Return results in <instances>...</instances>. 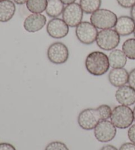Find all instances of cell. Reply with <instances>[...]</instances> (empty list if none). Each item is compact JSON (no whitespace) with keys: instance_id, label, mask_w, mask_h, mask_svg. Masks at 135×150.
<instances>
[{"instance_id":"cell-20","label":"cell","mask_w":135,"mask_h":150,"mask_svg":"<svg viewBox=\"0 0 135 150\" xmlns=\"http://www.w3.org/2000/svg\"><path fill=\"white\" fill-rule=\"evenodd\" d=\"M122 50L128 59L135 60V38L125 40L122 45Z\"/></svg>"},{"instance_id":"cell-8","label":"cell","mask_w":135,"mask_h":150,"mask_svg":"<svg viewBox=\"0 0 135 150\" xmlns=\"http://www.w3.org/2000/svg\"><path fill=\"white\" fill-rule=\"evenodd\" d=\"M94 136L102 143H107L113 140L117 134V128L109 120H102L94 129Z\"/></svg>"},{"instance_id":"cell-33","label":"cell","mask_w":135,"mask_h":150,"mask_svg":"<svg viewBox=\"0 0 135 150\" xmlns=\"http://www.w3.org/2000/svg\"><path fill=\"white\" fill-rule=\"evenodd\" d=\"M133 34H134V38H135V29H134V33H133Z\"/></svg>"},{"instance_id":"cell-26","label":"cell","mask_w":135,"mask_h":150,"mask_svg":"<svg viewBox=\"0 0 135 150\" xmlns=\"http://www.w3.org/2000/svg\"><path fill=\"white\" fill-rule=\"evenodd\" d=\"M119 150H135V144L126 142L122 144Z\"/></svg>"},{"instance_id":"cell-6","label":"cell","mask_w":135,"mask_h":150,"mask_svg":"<svg viewBox=\"0 0 135 150\" xmlns=\"http://www.w3.org/2000/svg\"><path fill=\"white\" fill-rule=\"evenodd\" d=\"M47 57L51 63L55 65L65 63L69 59V51L67 45L60 42L51 44L47 51Z\"/></svg>"},{"instance_id":"cell-10","label":"cell","mask_w":135,"mask_h":150,"mask_svg":"<svg viewBox=\"0 0 135 150\" xmlns=\"http://www.w3.org/2000/svg\"><path fill=\"white\" fill-rule=\"evenodd\" d=\"M46 31L53 38L61 39L69 34V26L61 18H53L47 24Z\"/></svg>"},{"instance_id":"cell-7","label":"cell","mask_w":135,"mask_h":150,"mask_svg":"<svg viewBox=\"0 0 135 150\" xmlns=\"http://www.w3.org/2000/svg\"><path fill=\"white\" fill-rule=\"evenodd\" d=\"M75 34L80 43L85 45H90L96 42L98 31L91 23L82 21L76 27Z\"/></svg>"},{"instance_id":"cell-13","label":"cell","mask_w":135,"mask_h":150,"mask_svg":"<svg viewBox=\"0 0 135 150\" xmlns=\"http://www.w3.org/2000/svg\"><path fill=\"white\" fill-rule=\"evenodd\" d=\"M114 28L120 36H127L134 33L135 21L129 16H121L118 17Z\"/></svg>"},{"instance_id":"cell-11","label":"cell","mask_w":135,"mask_h":150,"mask_svg":"<svg viewBox=\"0 0 135 150\" xmlns=\"http://www.w3.org/2000/svg\"><path fill=\"white\" fill-rule=\"evenodd\" d=\"M47 20L45 16L41 13H32L27 17L23 23L25 30L29 33H35L44 27Z\"/></svg>"},{"instance_id":"cell-24","label":"cell","mask_w":135,"mask_h":150,"mask_svg":"<svg viewBox=\"0 0 135 150\" xmlns=\"http://www.w3.org/2000/svg\"><path fill=\"white\" fill-rule=\"evenodd\" d=\"M128 138L132 143L135 144V124L132 125L129 128L127 132Z\"/></svg>"},{"instance_id":"cell-12","label":"cell","mask_w":135,"mask_h":150,"mask_svg":"<svg viewBox=\"0 0 135 150\" xmlns=\"http://www.w3.org/2000/svg\"><path fill=\"white\" fill-rule=\"evenodd\" d=\"M115 99L120 105H133L135 103V90L127 85L118 88L115 92Z\"/></svg>"},{"instance_id":"cell-18","label":"cell","mask_w":135,"mask_h":150,"mask_svg":"<svg viewBox=\"0 0 135 150\" xmlns=\"http://www.w3.org/2000/svg\"><path fill=\"white\" fill-rule=\"evenodd\" d=\"M79 4L86 14H92L100 9L102 0H80Z\"/></svg>"},{"instance_id":"cell-25","label":"cell","mask_w":135,"mask_h":150,"mask_svg":"<svg viewBox=\"0 0 135 150\" xmlns=\"http://www.w3.org/2000/svg\"><path fill=\"white\" fill-rule=\"evenodd\" d=\"M129 86L135 90V68L131 70L129 74Z\"/></svg>"},{"instance_id":"cell-19","label":"cell","mask_w":135,"mask_h":150,"mask_svg":"<svg viewBox=\"0 0 135 150\" xmlns=\"http://www.w3.org/2000/svg\"><path fill=\"white\" fill-rule=\"evenodd\" d=\"M48 0H28L26 4L27 9L32 13H42L45 11Z\"/></svg>"},{"instance_id":"cell-14","label":"cell","mask_w":135,"mask_h":150,"mask_svg":"<svg viewBox=\"0 0 135 150\" xmlns=\"http://www.w3.org/2000/svg\"><path fill=\"white\" fill-rule=\"evenodd\" d=\"M129 74V73L124 68L113 69L108 74V80L114 87L120 88L128 83Z\"/></svg>"},{"instance_id":"cell-16","label":"cell","mask_w":135,"mask_h":150,"mask_svg":"<svg viewBox=\"0 0 135 150\" xmlns=\"http://www.w3.org/2000/svg\"><path fill=\"white\" fill-rule=\"evenodd\" d=\"M110 67L113 69L124 68L127 62V57L123 50L115 49L108 55Z\"/></svg>"},{"instance_id":"cell-27","label":"cell","mask_w":135,"mask_h":150,"mask_svg":"<svg viewBox=\"0 0 135 150\" xmlns=\"http://www.w3.org/2000/svg\"><path fill=\"white\" fill-rule=\"evenodd\" d=\"M0 150H17L12 144L9 143H1L0 144Z\"/></svg>"},{"instance_id":"cell-28","label":"cell","mask_w":135,"mask_h":150,"mask_svg":"<svg viewBox=\"0 0 135 150\" xmlns=\"http://www.w3.org/2000/svg\"><path fill=\"white\" fill-rule=\"evenodd\" d=\"M100 150H119V149L114 146L110 145V144H107V145H105L102 147Z\"/></svg>"},{"instance_id":"cell-2","label":"cell","mask_w":135,"mask_h":150,"mask_svg":"<svg viewBox=\"0 0 135 150\" xmlns=\"http://www.w3.org/2000/svg\"><path fill=\"white\" fill-rule=\"evenodd\" d=\"M117 16L112 11L107 9H99L90 16V22L97 29L106 30L115 27Z\"/></svg>"},{"instance_id":"cell-3","label":"cell","mask_w":135,"mask_h":150,"mask_svg":"<svg viewBox=\"0 0 135 150\" xmlns=\"http://www.w3.org/2000/svg\"><path fill=\"white\" fill-rule=\"evenodd\" d=\"M111 121L119 129H126L131 127L134 122L133 111L129 106L118 105L113 109Z\"/></svg>"},{"instance_id":"cell-1","label":"cell","mask_w":135,"mask_h":150,"mask_svg":"<svg viewBox=\"0 0 135 150\" xmlns=\"http://www.w3.org/2000/svg\"><path fill=\"white\" fill-rule=\"evenodd\" d=\"M85 64L88 73L95 76H100L107 73L110 67L108 56L99 51L89 53L86 58Z\"/></svg>"},{"instance_id":"cell-30","label":"cell","mask_w":135,"mask_h":150,"mask_svg":"<svg viewBox=\"0 0 135 150\" xmlns=\"http://www.w3.org/2000/svg\"><path fill=\"white\" fill-rule=\"evenodd\" d=\"M61 1L63 2V4L64 5H69V4H73V3H75V1H77V0H61Z\"/></svg>"},{"instance_id":"cell-17","label":"cell","mask_w":135,"mask_h":150,"mask_svg":"<svg viewBox=\"0 0 135 150\" xmlns=\"http://www.w3.org/2000/svg\"><path fill=\"white\" fill-rule=\"evenodd\" d=\"M64 4L61 0H48L45 13L51 18H58L64 10Z\"/></svg>"},{"instance_id":"cell-22","label":"cell","mask_w":135,"mask_h":150,"mask_svg":"<svg viewBox=\"0 0 135 150\" xmlns=\"http://www.w3.org/2000/svg\"><path fill=\"white\" fill-rule=\"evenodd\" d=\"M45 150H69L65 143L60 141H54L48 144Z\"/></svg>"},{"instance_id":"cell-23","label":"cell","mask_w":135,"mask_h":150,"mask_svg":"<svg viewBox=\"0 0 135 150\" xmlns=\"http://www.w3.org/2000/svg\"><path fill=\"white\" fill-rule=\"evenodd\" d=\"M117 4L125 9L131 8L135 4V0H117Z\"/></svg>"},{"instance_id":"cell-21","label":"cell","mask_w":135,"mask_h":150,"mask_svg":"<svg viewBox=\"0 0 135 150\" xmlns=\"http://www.w3.org/2000/svg\"><path fill=\"white\" fill-rule=\"evenodd\" d=\"M98 110L102 120H107L111 118L112 114V111L111 107L106 104H103V105H99L97 108Z\"/></svg>"},{"instance_id":"cell-15","label":"cell","mask_w":135,"mask_h":150,"mask_svg":"<svg viewBox=\"0 0 135 150\" xmlns=\"http://www.w3.org/2000/svg\"><path fill=\"white\" fill-rule=\"evenodd\" d=\"M16 12L15 3L11 0L0 1V22L7 23L14 17Z\"/></svg>"},{"instance_id":"cell-5","label":"cell","mask_w":135,"mask_h":150,"mask_svg":"<svg viewBox=\"0 0 135 150\" xmlns=\"http://www.w3.org/2000/svg\"><path fill=\"white\" fill-rule=\"evenodd\" d=\"M100 121L101 117L97 108L84 109L80 112L77 119L79 127L85 130H94Z\"/></svg>"},{"instance_id":"cell-9","label":"cell","mask_w":135,"mask_h":150,"mask_svg":"<svg viewBox=\"0 0 135 150\" xmlns=\"http://www.w3.org/2000/svg\"><path fill=\"white\" fill-rule=\"evenodd\" d=\"M83 13L80 4L73 3L65 7L62 18L69 27H77L82 22Z\"/></svg>"},{"instance_id":"cell-29","label":"cell","mask_w":135,"mask_h":150,"mask_svg":"<svg viewBox=\"0 0 135 150\" xmlns=\"http://www.w3.org/2000/svg\"><path fill=\"white\" fill-rule=\"evenodd\" d=\"M130 14H131V17L135 21V4L131 8Z\"/></svg>"},{"instance_id":"cell-4","label":"cell","mask_w":135,"mask_h":150,"mask_svg":"<svg viewBox=\"0 0 135 150\" xmlns=\"http://www.w3.org/2000/svg\"><path fill=\"white\" fill-rule=\"evenodd\" d=\"M119 34L114 29H106L98 32L96 40V44L100 49L105 51H112L120 43Z\"/></svg>"},{"instance_id":"cell-31","label":"cell","mask_w":135,"mask_h":150,"mask_svg":"<svg viewBox=\"0 0 135 150\" xmlns=\"http://www.w3.org/2000/svg\"><path fill=\"white\" fill-rule=\"evenodd\" d=\"M27 1L28 0H13V1L17 5H24L25 4H26Z\"/></svg>"},{"instance_id":"cell-32","label":"cell","mask_w":135,"mask_h":150,"mask_svg":"<svg viewBox=\"0 0 135 150\" xmlns=\"http://www.w3.org/2000/svg\"><path fill=\"white\" fill-rule=\"evenodd\" d=\"M133 111V115H134V121H135V107L134 108Z\"/></svg>"},{"instance_id":"cell-34","label":"cell","mask_w":135,"mask_h":150,"mask_svg":"<svg viewBox=\"0 0 135 150\" xmlns=\"http://www.w3.org/2000/svg\"><path fill=\"white\" fill-rule=\"evenodd\" d=\"M4 1V0H0V1Z\"/></svg>"}]
</instances>
